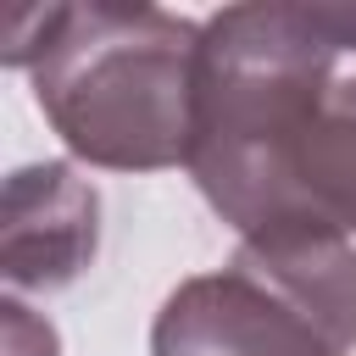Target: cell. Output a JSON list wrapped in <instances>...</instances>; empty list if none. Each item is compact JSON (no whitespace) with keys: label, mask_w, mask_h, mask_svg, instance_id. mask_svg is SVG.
<instances>
[{"label":"cell","mask_w":356,"mask_h":356,"mask_svg":"<svg viewBox=\"0 0 356 356\" xmlns=\"http://www.w3.org/2000/svg\"><path fill=\"white\" fill-rule=\"evenodd\" d=\"M350 239H239L228 267L184 278L156 323L150 356H350Z\"/></svg>","instance_id":"3"},{"label":"cell","mask_w":356,"mask_h":356,"mask_svg":"<svg viewBox=\"0 0 356 356\" xmlns=\"http://www.w3.org/2000/svg\"><path fill=\"white\" fill-rule=\"evenodd\" d=\"M0 56L33 72V100L78 161L111 172L189 167L200 22L139 0L17 6L0 22Z\"/></svg>","instance_id":"2"},{"label":"cell","mask_w":356,"mask_h":356,"mask_svg":"<svg viewBox=\"0 0 356 356\" xmlns=\"http://www.w3.org/2000/svg\"><path fill=\"white\" fill-rule=\"evenodd\" d=\"M0 323H6V356H61V339L44 317H33L22 300H6L0 306Z\"/></svg>","instance_id":"5"},{"label":"cell","mask_w":356,"mask_h":356,"mask_svg":"<svg viewBox=\"0 0 356 356\" xmlns=\"http://www.w3.org/2000/svg\"><path fill=\"white\" fill-rule=\"evenodd\" d=\"M100 245V195L67 161H33L0 195V278L11 289H67Z\"/></svg>","instance_id":"4"},{"label":"cell","mask_w":356,"mask_h":356,"mask_svg":"<svg viewBox=\"0 0 356 356\" xmlns=\"http://www.w3.org/2000/svg\"><path fill=\"white\" fill-rule=\"evenodd\" d=\"M356 6L245 0L200 22L189 178L239 239L356 234Z\"/></svg>","instance_id":"1"}]
</instances>
